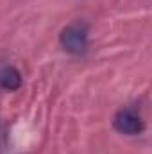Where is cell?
I'll use <instances>...</instances> for the list:
<instances>
[{"label": "cell", "mask_w": 152, "mask_h": 154, "mask_svg": "<svg viewBox=\"0 0 152 154\" xmlns=\"http://www.w3.org/2000/svg\"><path fill=\"white\" fill-rule=\"evenodd\" d=\"M22 82H23L22 74L14 66H2L0 68V90L14 91L22 86Z\"/></svg>", "instance_id": "3"}, {"label": "cell", "mask_w": 152, "mask_h": 154, "mask_svg": "<svg viewBox=\"0 0 152 154\" xmlns=\"http://www.w3.org/2000/svg\"><path fill=\"white\" fill-rule=\"evenodd\" d=\"M59 45L74 56H81L88 50V25L84 22H74L66 25L59 34Z\"/></svg>", "instance_id": "1"}, {"label": "cell", "mask_w": 152, "mask_h": 154, "mask_svg": "<svg viewBox=\"0 0 152 154\" xmlns=\"http://www.w3.org/2000/svg\"><path fill=\"white\" fill-rule=\"evenodd\" d=\"M113 127L122 134L134 136V134H140L145 129V122H143L141 115L138 113V109L122 108V109L116 111V115L113 118Z\"/></svg>", "instance_id": "2"}]
</instances>
